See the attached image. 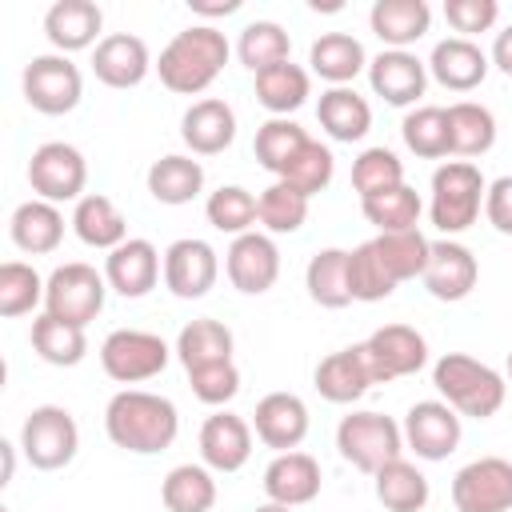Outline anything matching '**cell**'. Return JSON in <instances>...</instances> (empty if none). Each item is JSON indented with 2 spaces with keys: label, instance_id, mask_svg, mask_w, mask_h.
I'll return each mask as SVG.
<instances>
[{
  "label": "cell",
  "instance_id": "22",
  "mask_svg": "<svg viewBox=\"0 0 512 512\" xmlns=\"http://www.w3.org/2000/svg\"><path fill=\"white\" fill-rule=\"evenodd\" d=\"M180 140L188 144L192 156H220L224 148H232L236 140V112L228 100L220 96H204L196 100L184 120H180Z\"/></svg>",
  "mask_w": 512,
  "mask_h": 512
},
{
  "label": "cell",
  "instance_id": "56",
  "mask_svg": "<svg viewBox=\"0 0 512 512\" xmlns=\"http://www.w3.org/2000/svg\"><path fill=\"white\" fill-rule=\"evenodd\" d=\"M0 456H4L0 484H8V480H12V472H16V444H12V440H0Z\"/></svg>",
  "mask_w": 512,
  "mask_h": 512
},
{
  "label": "cell",
  "instance_id": "21",
  "mask_svg": "<svg viewBox=\"0 0 512 512\" xmlns=\"http://www.w3.org/2000/svg\"><path fill=\"white\" fill-rule=\"evenodd\" d=\"M488 68H492L488 52H484L476 40H464V36L440 40V44L432 48V56H428L432 80H436L440 88H448V92H472V88H480L484 76H488Z\"/></svg>",
  "mask_w": 512,
  "mask_h": 512
},
{
  "label": "cell",
  "instance_id": "50",
  "mask_svg": "<svg viewBox=\"0 0 512 512\" xmlns=\"http://www.w3.org/2000/svg\"><path fill=\"white\" fill-rule=\"evenodd\" d=\"M396 184H404V164H400V156L392 148H384V144L380 148H364L352 160V188L360 192V200L376 196L384 188H396Z\"/></svg>",
  "mask_w": 512,
  "mask_h": 512
},
{
  "label": "cell",
  "instance_id": "8",
  "mask_svg": "<svg viewBox=\"0 0 512 512\" xmlns=\"http://www.w3.org/2000/svg\"><path fill=\"white\" fill-rule=\"evenodd\" d=\"M176 348H168L156 332L144 328H116L104 336L100 344V368L116 380V384H144L152 376H160L168 368V356Z\"/></svg>",
  "mask_w": 512,
  "mask_h": 512
},
{
  "label": "cell",
  "instance_id": "36",
  "mask_svg": "<svg viewBox=\"0 0 512 512\" xmlns=\"http://www.w3.org/2000/svg\"><path fill=\"white\" fill-rule=\"evenodd\" d=\"M448 140L452 156H484L496 144V116L476 100L448 104Z\"/></svg>",
  "mask_w": 512,
  "mask_h": 512
},
{
  "label": "cell",
  "instance_id": "15",
  "mask_svg": "<svg viewBox=\"0 0 512 512\" xmlns=\"http://www.w3.org/2000/svg\"><path fill=\"white\" fill-rule=\"evenodd\" d=\"M224 272L232 280L236 292L244 296H260L276 284L280 276V248L268 232H244L228 244L224 252Z\"/></svg>",
  "mask_w": 512,
  "mask_h": 512
},
{
  "label": "cell",
  "instance_id": "55",
  "mask_svg": "<svg viewBox=\"0 0 512 512\" xmlns=\"http://www.w3.org/2000/svg\"><path fill=\"white\" fill-rule=\"evenodd\" d=\"M188 8H192V12H200V16H232V12H240V0H224V4H208V0H188Z\"/></svg>",
  "mask_w": 512,
  "mask_h": 512
},
{
  "label": "cell",
  "instance_id": "52",
  "mask_svg": "<svg viewBox=\"0 0 512 512\" xmlns=\"http://www.w3.org/2000/svg\"><path fill=\"white\" fill-rule=\"evenodd\" d=\"M496 16H500L496 0H444V20L464 40H472L476 32H488L496 24Z\"/></svg>",
  "mask_w": 512,
  "mask_h": 512
},
{
  "label": "cell",
  "instance_id": "39",
  "mask_svg": "<svg viewBox=\"0 0 512 512\" xmlns=\"http://www.w3.org/2000/svg\"><path fill=\"white\" fill-rule=\"evenodd\" d=\"M368 344L376 348V356L384 360L392 380L396 376H416L428 364V340L408 324H384L368 336Z\"/></svg>",
  "mask_w": 512,
  "mask_h": 512
},
{
  "label": "cell",
  "instance_id": "2",
  "mask_svg": "<svg viewBox=\"0 0 512 512\" xmlns=\"http://www.w3.org/2000/svg\"><path fill=\"white\" fill-rule=\"evenodd\" d=\"M232 48H228V36L212 24H192L184 32H176L160 60H156V72H160V84L176 96H200L204 88H212V80L224 72Z\"/></svg>",
  "mask_w": 512,
  "mask_h": 512
},
{
  "label": "cell",
  "instance_id": "37",
  "mask_svg": "<svg viewBox=\"0 0 512 512\" xmlns=\"http://www.w3.org/2000/svg\"><path fill=\"white\" fill-rule=\"evenodd\" d=\"M308 140H312V136H308L296 120H288V116H272V120H264V124L256 128L252 152H256L260 168H264V172H272V176L280 180V176H284V168L300 156V148H304Z\"/></svg>",
  "mask_w": 512,
  "mask_h": 512
},
{
  "label": "cell",
  "instance_id": "4",
  "mask_svg": "<svg viewBox=\"0 0 512 512\" xmlns=\"http://www.w3.org/2000/svg\"><path fill=\"white\" fill-rule=\"evenodd\" d=\"M484 192H488V180L472 160H444L432 172V200H428V216L436 232H444L448 240L468 232L484 208Z\"/></svg>",
  "mask_w": 512,
  "mask_h": 512
},
{
  "label": "cell",
  "instance_id": "28",
  "mask_svg": "<svg viewBox=\"0 0 512 512\" xmlns=\"http://www.w3.org/2000/svg\"><path fill=\"white\" fill-rule=\"evenodd\" d=\"M72 232L88 244V248H120L128 240V220L124 212L104 196V192H84L72 208Z\"/></svg>",
  "mask_w": 512,
  "mask_h": 512
},
{
  "label": "cell",
  "instance_id": "30",
  "mask_svg": "<svg viewBox=\"0 0 512 512\" xmlns=\"http://www.w3.org/2000/svg\"><path fill=\"white\" fill-rule=\"evenodd\" d=\"M316 120H320V128L332 140L352 144V140H364L368 136V128H372V104L356 88H328V92H320Z\"/></svg>",
  "mask_w": 512,
  "mask_h": 512
},
{
  "label": "cell",
  "instance_id": "17",
  "mask_svg": "<svg viewBox=\"0 0 512 512\" xmlns=\"http://www.w3.org/2000/svg\"><path fill=\"white\" fill-rule=\"evenodd\" d=\"M368 84L372 92L392 104V108H408L424 96L428 88V64L416 52H400V48H384L380 56L368 60Z\"/></svg>",
  "mask_w": 512,
  "mask_h": 512
},
{
  "label": "cell",
  "instance_id": "14",
  "mask_svg": "<svg viewBox=\"0 0 512 512\" xmlns=\"http://www.w3.org/2000/svg\"><path fill=\"white\" fill-rule=\"evenodd\" d=\"M460 412L444 400H416L404 416V444L420 460H448L460 448Z\"/></svg>",
  "mask_w": 512,
  "mask_h": 512
},
{
  "label": "cell",
  "instance_id": "29",
  "mask_svg": "<svg viewBox=\"0 0 512 512\" xmlns=\"http://www.w3.org/2000/svg\"><path fill=\"white\" fill-rule=\"evenodd\" d=\"M308 64L320 80H328L332 88H348V80H356L368 68V52L356 36L348 32H324L320 40H312L308 48Z\"/></svg>",
  "mask_w": 512,
  "mask_h": 512
},
{
  "label": "cell",
  "instance_id": "47",
  "mask_svg": "<svg viewBox=\"0 0 512 512\" xmlns=\"http://www.w3.org/2000/svg\"><path fill=\"white\" fill-rule=\"evenodd\" d=\"M348 288H352V300H360V304H376V300H388L396 292V280L380 264L372 240H364L348 252Z\"/></svg>",
  "mask_w": 512,
  "mask_h": 512
},
{
  "label": "cell",
  "instance_id": "51",
  "mask_svg": "<svg viewBox=\"0 0 512 512\" xmlns=\"http://www.w3.org/2000/svg\"><path fill=\"white\" fill-rule=\"evenodd\" d=\"M188 384H192V396H196L200 404L220 408V404H228V400L240 392V368H236L232 360L208 364V368H192V372H188Z\"/></svg>",
  "mask_w": 512,
  "mask_h": 512
},
{
  "label": "cell",
  "instance_id": "6",
  "mask_svg": "<svg viewBox=\"0 0 512 512\" xmlns=\"http://www.w3.org/2000/svg\"><path fill=\"white\" fill-rule=\"evenodd\" d=\"M316 392L328 400V404H352L360 400L372 384H388L392 372L384 368V360L376 356V348L368 340L352 344V348H340L332 356H324L316 364Z\"/></svg>",
  "mask_w": 512,
  "mask_h": 512
},
{
  "label": "cell",
  "instance_id": "19",
  "mask_svg": "<svg viewBox=\"0 0 512 512\" xmlns=\"http://www.w3.org/2000/svg\"><path fill=\"white\" fill-rule=\"evenodd\" d=\"M256 440L276 452H296L308 436V404L296 392H268L252 412Z\"/></svg>",
  "mask_w": 512,
  "mask_h": 512
},
{
  "label": "cell",
  "instance_id": "41",
  "mask_svg": "<svg viewBox=\"0 0 512 512\" xmlns=\"http://www.w3.org/2000/svg\"><path fill=\"white\" fill-rule=\"evenodd\" d=\"M372 244H376V256H380V264L388 268V276L396 284L424 276L432 240L420 228H412V232H384V236H372Z\"/></svg>",
  "mask_w": 512,
  "mask_h": 512
},
{
  "label": "cell",
  "instance_id": "12",
  "mask_svg": "<svg viewBox=\"0 0 512 512\" xmlns=\"http://www.w3.org/2000/svg\"><path fill=\"white\" fill-rule=\"evenodd\" d=\"M456 512H512V460L480 456L452 476Z\"/></svg>",
  "mask_w": 512,
  "mask_h": 512
},
{
  "label": "cell",
  "instance_id": "49",
  "mask_svg": "<svg viewBox=\"0 0 512 512\" xmlns=\"http://www.w3.org/2000/svg\"><path fill=\"white\" fill-rule=\"evenodd\" d=\"M332 176H336V156H332V148L328 144H320V140H308L304 148H300V156L284 168V184H292L296 192H304L308 200L316 196V192H324L328 184H332Z\"/></svg>",
  "mask_w": 512,
  "mask_h": 512
},
{
  "label": "cell",
  "instance_id": "42",
  "mask_svg": "<svg viewBox=\"0 0 512 512\" xmlns=\"http://www.w3.org/2000/svg\"><path fill=\"white\" fill-rule=\"evenodd\" d=\"M308 88H312L308 72H304L300 64H292V60L256 72V100H260L272 116H288V112H296V108L308 100Z\"/></svg>",
  "mask_w": 512,
  "mask_h": 512
},
{
  "label": "cell",
  "instance_id": "11",
  "mask_svg": "<svg viewBox=\"0 0 512 512\" xmlns=\"http://www.w3.org/2000/svg\"><path fill=\"white\" fill-rule=\"evenodd\" d=\"M28 184L36 192V200H48V204H68V200H80L84 196V184H88V164H84V152L64 144V140H48L32 152L28 160Z\"/></svg>",
  "mask_w": 512,
  "mask_h": 512
},
{
  "label": "cell",
  "instance_id": "16",
  "mask_svg": "<svg viewBox=\"0 0 512 512\" xmlns=\"http://www.w3.org/2000/svg\"><path fill=\"white\" fill-rule=\"evenodd\" d=\"M160 272H164V256H160L156 244L144 240V236H128V240H124L120 248H112L108 260H104V280H108V288L120 292L124 300L148 296V292L156 288Z\"/></svg>",
  "mask_w": 512,
  "mask_h": 512
},
{
  "label": "cell",
  "instance_id": "53",
  "mask_svg": "<svg viewBox=\"0 0 512 512\" xmlns=\"http://www.w3.org/2000/svg\"><path fill=\"white\" fill-rule=\"evenodd\" d=\"M484 216L500 236H512V176H496L484 192Z\"/></svg>",
  "mask_w": 512,
  "mask_h": 512
},
{
  "label": "cell",
  "instance_id": "27",
  "mask_svg": "<svg viewBox=\"0 0 512 512\" xmlns=\"http://www.w3.org/2000/svg\"><path fill=\"white\" fill-rule=\"evenodd\" d=\"M8 232H12V244H16L20 252H28V256H48V252H56L60 240H64V212H60L56 204L32 196V200H24V204L12 212Z\"/></svg>",
  "mask_w": 512,
  "mask_h": 512
},
{
  "label": "cell",
  "instance_id": "9",
  "mask_svg": "<svg viewBox=\"0 0 512 512\" xmlns=\"http://www.w3.org/2000/svg\"><path fill=\"white\" fill-rule=\"evenodd\" d=\"M104 296H108V280L92 268V264H60L52 268L48 276V288H44V312L56 316V320H68V324H88L100 316L104 308Z\"/></svg>",
  "mask_w": 512,
  "mask_h": 512
},
{
  "label": "cell",
  "instance_id": "3",
  "mask_svg": "<svg viewBox=\"0 0 512 512\" xmlns=\"http://www.w3.org/2000/svg\"><path fill=\"white\" fill-rule=\"evenodd\" d=\"M432 384L448 408H456L460 416H472V420L496 416L508 396L504 376L468 352H444L432 368Z\"/></svg>",
  "mask_w": 512,
  "mask_h": 512
},
{
  "label": "cell",
  "instance_id": "38",
  "mask_svg": "<svg viewBox=\"0 0 512 512\" xmlns=\"http://www.w3.org/2000/svg\"><path fill=\"white\" fill-rule=\"evenodd\" d=\"M360 212L368 224H376V232H412L420 224V212H424V200L416 188L408 184H396V188H384L376 196H364L360 200Z\"/></svg>",
  "mask_w": 512,
  "mask_h": 512
},
{
  "label": "cell",
  "instance_id": "46",
  "mask_svg": "<svg viewBox=\"0 0 512 512\" xmlns=\"http://www.w3.org/2000/svg\"><path fill=\"white\" fill-rule=\"evenodd\" d=\"M204 216H208V224L216 228V232H224V236H244V232H256L252 224L260 220L256 216V196L248 192V188H240V184H224V188H216L208 200H204Z\"/></svg>",
  "mask_w": 512,
  "mask_h": 512
},
{
  "label": "cell",
  "instance_id": "54",
  "mask_svg": "<svg viewBox=\"0 0 512 512\" xmlns=\"http://www.w3.org/2000/svg\"><path fill=\"white\" fill-rule=\"evenodd\" d=\"M488 60L504 72V76H512V24L508 28H500L496 32V40H492V52H488Z\"/></svg>",
  "mask_w": 512,
  "mask_h": 512
},
{
  "label": "cell",
  "instance_id": "26",
  "mask_svg": "<svg viewBox=\"0 0 512 512\" xmlns=\"http://www.w3.org/2000/svg\"><path fill=\"white\" fill-rule=\"evenodd\" d=\"M372 32L380 36L384 48L408 52V44L424 40L432 28V8L424 0H376L368 12Z\"/></svg>",
  "mask_w": 512,
  "mask_h": 512
},
{
  "label": "cell",
  "instance_id": "18",
  "mask_svg": "<svg viewBox=\"0 0 512 512\" xmlns=\"http://www.w3.org/2000/svg\"><path fill=\"white\" fill-rule=\"evenodd\" d=\"M420 280H424V288H428L436 300L456 304V300H464V296L476 288V280H480V264H476V256H472L468 244L444 236V240H432L428 268H424Z\"/></svg>",
  "mask_w": 512,
  "mask_h": 512
},
{
  "label": "cell",
  "instance_id": "44",
  "mask_svg": "<svg viewBox=\"0 0 512 512\" xmlns=\"http://www.w3.org/2000/svg\"><path fill=\"white\" fill-rule=\"evenodd\" d=\"M288 52H292V40H288V32H284L276 20H252V24L240 32V40H236V56H240V64H244L252 76L264 72V68L284 64Z\"/></svg>",
  "mask_w": 512,
  "mask_h": 512
},
{
  "label": "cell",
  "instance_id": "24",
  "mask_svg": "<svg viewBox=\"0 0 512 512\" xmlns=\"http://www.w3.org/2000/svg\"><path fill=\"white\" fill-rule=\"evenodd\" d=\"M100 28H104V12H100V4H92V0H56V4L44 12V36H48V44H52L60 56L84 52V48L100 44V40H96Z\"/></svg>",
  "mask_w": 512,
  "mask_h": 512
},
{
  "label": "cell",
  "instance_id": "34",
  "mask_svg": "<svg viewBox=\"0 0 512 512\" xmlns=\"http://www.w3.org/2000/svg\"><path fill=\"white\" fill-rule=\"evenodd\" d=\"M304 288L320 308H348V252L344 248H320L304 268Z\"/></svg>",
  "mask_w": 512,
  "mask_h": 512
},
{
  "label": "cell",
  "instance_id": "58",
  "mask_svg": "<svg viewBox=\"0 0 512 512\" xmlns=\"http://www.w3.org/2000/svg\"><path fill=\"white\" fill-rule=\"evenodd\" d=\"M508 380H512V352H508Z\"/></svg>",
  "mask_w": 512,
  "mask_h": 512
},
{
  "label": "cell",
  "instance_id": "57",
  "mask_svg": "<svg viewBox=\"0 0 512 512\" xmlns=\"http://www.w3.org/2000/svg\"><path fill=\"white\" fill-rule=\"evenodd\" d=\"M256 512H292L288 504H276V500H264V504H256Z\"/></svg>",
  "mask_w": 512,
  "mask_h": 512
},
{
  "label": "cell",
  "instance_id": "40",
  "mask_svg": "<svg viewBox=\"0 0 512 512\" xmlns=\"http://www.w3.org/2000/svg\"><path fill=\"white\" fill-rule=\"evenodd\" d=\"M160 500L168 512H208L216 504L212 468L208 464H176L160 484Z\"/></svg>",
  "mask_w": 512,
  "mask_h": 512
},
{
  "label": "cell",
  "instance_id": "7",
  "mask_svg": "<svg viewBox=\"0 0 512 512\" xmlns=\"http://www.w3.org/2000/svg\"><path fill=\"white\" fill-rule=\"evenodd\" d=\"M20 448H24V460L40 472H56L64 464H72L76 448H80V428L72 420L68 408L60 404H40L24 416V428H20Z\"/></svg>",
  "mask_w": 512,
  "mask_h": 512
},
{
  "label": "cell",
  "instance_id": "32",
  "mask_svg": "<svg viewBox=\"0 0 512 512\" xmlns=\"http://www.w3.org/2000/svg\"><path fill=\"white\" fill-rule=\"evenodd\" d=\"M376 500L388 508V512H424L428 508V496H432V488H428V476L412 464V460H392V464H384L376 476Z\"/></svg>",
  "mask_w": 512,
  "mask_h": 512
},
{
  "label": "cell",
  "instance_id": "23",
  "mask_svg": "<svg viewBox=\"0 0 512 512\" xmlns=\"http://www.w3.org/2000/svg\"><path fill=\"white\" fill-rule=\"evenodd\" d=\"M252 456V428L236 412H212L200 424V460L212 472H240Z\"/></svg>",
  "mask_w": 512,
  "mask_h": 512
},
{
  "label": "cell",
  "instance_id": "1",
  "mask_svg": "<svg viewBox=\"0 0 512 512\" xmlns=\"http://www.w3.org/2000/svg\"><path fill=\"white\" fill-rule=\"evenodd\" d=\"M104 432L124 452L156 456V452L172 448V440L180 432V412L168 396H156L144 388H124L104 408Z\"/></svg>",
  "mask_w": 512,
  "mask_h": 512
},
{
  "label": "cell",
  "instance_id": "13",
  "mask_svg": "<svg viewBox=\"0 0 512 512\" xmlns=\"http://www.w3.org/2000/svg\"><path fill=\"white\" fill-rule=\"evenodd\" d=\"M220 276V256L208 240H196V236H184V240H172L164 248V288L180 300H200L212 292Z\"/></svg>",
  "mask_w": 512,
  "mask_h": 512
},
{
  "label": "cell",
  "instance_id": "10",
  "mask_svg": "<svg viewBox=\"0 0 512 512\" xmlns=\"http://www.w3.org/2000/svg\"><path fill=\"white\" fill-rule=\"evenodd\" d=\"M24 100L28 108L44 112V116H64L80 104L84 96V76L80 68L60 56V52H44V56H32L28 68H24Z\"/></svg>",
  "mask_w": 512,
  "mask_h": 512
},
{
  "label": "cell",
  "instance_id": "33",
  "mask_svg": "<svg viewBox=\"0 0 512 512\" xmlns=\"http://www.w3.org/2000/svg\"><path fill=\"white\" fill-rule=\"evenodd\" d=\"M232 332L220 324V320H208V316H200V320H188L184 328H180V336H176V356H180V364H184V372H192V368H208V364H224V360H232Z\"/></svg>",
  "mask_w": 512,
  "mask_h": 512
},
{
  "label": "cell",
  "instance_id": "45",
  "mask_svg": "<svg viewBox=\"0 0 512 512\" xmlns=\"http://www.w3.org/2000/svg\"><path fill=\"white\" fill-rule=\"evenodd\" d=\"M256 216H260V224H264L268 236L300 232V224L308 220V196L296 192L292 184L276 180V184H268V188L256 196Z\"/></svg>",
  "mask_w": 512,
  "mask_h": 512
},
{
  "label": "cell",
  "instance_id": "5",
  "mask_svg": "<svg viewBox=\"0 0 512 512\" xmlns=\"http://www.w3.org/2000/svg\"><path fill=\"white\" fill-rule=\"evenodd\" d=\"M336 448H340V456L352 468L376 476L384 464L400 460V452H404V428L392 416H384V412H348L336 424Z\"/></svg>",
  "mask_w": 512,
  "mask_h": 512
},
{
  "label": "cell",
  "instance_id": "48",
  "mask_svg": "<svg viewBox=\"0 0 512 512\" xmlns=\"http://www.w3.org/2000/svg\"><path fill=\"white\" fill-rule=\"evenodd\" d=\"M44 288H48V280H40V272L32 264H24V260L0 264V316L16 320V316L32 312L44 300Z\"/></svg>",
  "mask_w": 512,
  "mask_h": 512
},
{
  "label": "cell",
  "instance_id": "25",
  "mask_svg": "<svg viewBox=\"0 0 512 512\" xmlns=\"http://www.w3.org/2000/svg\"><path fill=\"white\" fill-rule=\"evenodd\" d=\"M264 496L288 508L312 504L320 496V464L308 452H276V460L264 468Z\"/></svg>",
  "mask_w": 512,
  "mask_h": 512
},
{
  "label": "cell",
  "instance_id": "35",
  "mask_svg": "<svg viewBox=\"0 0 512 512\" xmlns=\"http://www.w3.org/2000/svg\"><path fill=\"white\" fill-rule=\"evenodd\" d=\"M32 348L44 364H56V368H76L84 356H88V336L80 324H68V320H56V316H36L32 320Z\"/></svg>",
  "mask_w": 512,
  "mask_h": 512
},
{
  "label": "cell",
  "instance_id": "43",
  "mask_svg": "<svg viewBox=\"0 0 512 512\" xmlns=\"http://www.w3.org/2000/svg\"><path fill=\"white\" fill-rule=\"evenodd\" d=\"M400 136L408 144L412 156L420 160H440V156H452V140H448V108H436V104H420L404 116L400 124Z\"/></svg>",
  "mask_w": 512,
  "mask_h": 512
},
{
  "label": "cell",
  "instance_id": "20",
  "mask_svg": "<svg viewBox=\"0 0 512 512\" xmlns=\"http://www.w3.org/2000/svg\"><path fill=\"white\" fill-rule=\"evenodd\" d=\"M152 68L156 64L148 56V44L132 32H112L92 48V72L108 88H136Z\"/></svg>",
  "mask_w": 512,
  "mask_h": 512
},
{
  "label": "cell",
  "instance_id": "31",
  "mask_svg": "<svg viewBox=\"0 0 512 512\" xmlns=\"http://www.w3.org/2000/svg\"><path fill=\"white\" fill-rule=\"evenodd\" d=\"M148 192H152V200H160L168 208L192 204L204 192V164L192 156H180V152L160 156L148 168Z\"/></svg>",
  "mask_w": 512,
  "mask_h": 512
}]
</instances>
